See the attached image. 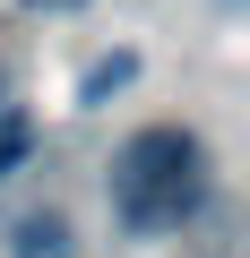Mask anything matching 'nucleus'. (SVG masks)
Returning a JSON list of instances; mask_svg holds the SVG:
<instances>
[{"mask_svg": "<svg viewBox=\"0 0 250 258\" xmlns=\"http://www.w3.org/2000/svg\"><path fill=\"white\" fill-rule=\"evenodd\" d=\"M207 189V138L181 120H156V129H130L112 155V224L130 241H156L173 224H190Z\"/></svg>", "mask_w": 250, "mask_h": 258, "instance_id": "f257e3e1", "label": "nucleus"}, {"mask_svg": "<svg viewBox=\"0 0 250 258\" xmlns=\"http://www.w3.org/2000/svg\"><path fill=\"white\" fill-rule=\"evenodd\" d=\"M69 249H78V232H69L61 207H35V215L9 224V258H69Z\"/></svg>", "mask_w": 250, "mask_h": 258, "instance_id": "f03ea898", "label": "nucleus"}, {"mask_svg": "<svg viewBox=\"0 0 250 258\" xmlns=\"http://www.w3.org/2000/svg\"><path fill=\"white\" fill-rule=\"evenodd\" d=\"M130 78H138V52H112V60H95V69L78 78V103H104V95H121Z\"/></svg>", "mask_w": 250, "mask_h": 258, "instance_id": "7ed1b4c3", "label": "nucleus"}, {"mask_svg": "<svg viewBox=\"0 0 250 258\" xmlns=\"http://www.w3.org/2000/svg\"><path fill=\"white\" fill-rule=\"evenodd\" d=\"M26 155H35V120H18V112H9V120H0V181H9Z\"/></svg>", "mask_w": 250, "mask_h": 258, "instance_id": "20e7f679", "label": "nucleus"}, {"mask_svg": "<svg viewBox=\"0 0 250 258\" xmlns=\"http://www.w3.org/2000/svg\"><path fill=\"white\" fill-rule=\"evenodd\" d=\"M26 9H86V0H26Z\"/></svg>", "mask_w": 250, "mask_h": 258, "instance_id": "39448f33", "label": "nucleus"}, {"mask_svg": "<svg viewBox=\"0 0 250 258\" xmlns=\"http://www.w3.org/2000/svg\"><path fill=\"white\" fill-rule=\"evenodd\" d=\"M0 120H9V69H0Z\"/></svg>", "mask_w": 250, "mask_h": 258, "instance_id": "423d86ee", "label": "nucleus"}]
</instances>
